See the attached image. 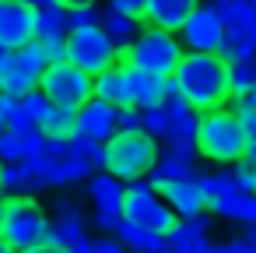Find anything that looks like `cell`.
Masks as SVG:
<instances>
[{
  "label": "cell",
  "instance_id": "45",
  "mask_svg": "<svg viewBox=\"0 0 256 253\" xmlns=\"http://www.w3.org/2000/svg\"><path fill=\"white\" fill-rule=\"evenodd\" d=\"M67 8H84V4H98V0H64Z\"/></svg>",
  "mask_w": 256,
  "mask_h": 253
},
{
  "label": "cell",
  "instance_id": "5",
  "mask_svg": "<svg viewBox=\"0 0 256 253\" xmlns=\"http://www.w3.org/2000/svg\"><path fill=\"white\" fill-rule=\"evenodd\" d=\"M46 232H50L46 207L32 193H11L8 197L4 228H0V235L8 239V246L11 249H42L46 246Z\"/></svg>",
  "mask_w": 256,
  "mask_h": 253
},
{
  "label": "cell",
  "instance_id": "25",
  "mask_svg": "<svg viewBox=\"0 0 256 253\" xmlns=\"http://www.w3.org/2000/svg\"><path fill=\"white\" fill-rule=\"evenodd\" d=\"M42 130H46V137H74L78 134V109H67V106L53 102L50 116L42 120Z\"/></svg>",
  "mask_w": 256,
  "mask_h": 253
},
{
  "label": "cell",
  "instance_id": "19",
  "mask_svg": "<svg viewBox=\"0 0 256 253\" xmlns=\"http://www.w3.org/2000/svg\"><path fill=\"white\" fill-rule=\"evenodd\" d=\"M120 239H123V246H130V249H144V253H162V249H168V235H162V232H151V228H140V225H134L130 218H120L116 221V228H112Z\"/></svg>",
  "mask_w": 256,
  "mask_h": 253
},
{
  "label": "cell",
  "instance_id": "10",
  "mask_svg": "<svg viewBox=\"0 0 256 253\" xmlns=\"http://www.w3.org/2000/svg\"><path fill=\"white\" fill-rule=\"evenodd\" d=\"M148 71L134 67V64H112L102 74H95V95L116 102V106H144L148 95Z\"/></svg>",
  "mask_w": 256,
  "mask_h": 253
},
{
  "label": "cell",
  "instance_id": "21",
  "mask_svg": "<svg viewBox=\"0 0 256 253\" xmlns=\"http://www.w3.org/2000/svg\"><path fill=\"white\" fill-rule=\"evenodd\" d=\"M0 190L4 193H36L39 190L28 158L25 162H0Z\"/></svg>",
  "mask_w": 256,
  "mask_h": 253
},
{
  "label": "cell",
  "instance_id": "7",
  "mask_svg": "<svg viewBox=\"0 0 256 253\" xmlns=\"http://www.w3.org/2000/svg\"><path fill=\"white\" fill-rule=\"evenodd\" d=\"M46 67H50V60H46L42 39H32L22 50H8L4 60H0V92H11L18 99L36 92L42 74H46Z\"/></svg>",
  "mask_w": 256,
  "mask_h": 253
},
{
  "label": "cell",
  "instance_id": "41",
  "mask_svg": "<svg viewBox=\"0 0 256 253\" xmlns=\"http://www.w3.org/2000/svg\"><path fill=\"white\" fill-rule=\"evenodd\" d=\"M36 8H46V11H67L64 0H36Z\"/></svg>",
  "mask_w": 256,
  "mask_h": 253
},
{
  "label": "cell",
  "instance_id": "44",
  "mask_svg": "<svg viewBox=\"0 0 256 253\" xmlns=\"http://www.w3.org/2000/svg\"><path fill=\"white\" fill-rule=\"evenodd\" d=\"M4 214H8V197H4V190H0V228H4Z\"/></svg>",
  "mask_w": 256,
  "mask_h": 253
},
{
  "label": "cell",
  "instance_id": "9",
  "mask_svg": "<svg viewBox=\"0 0 256 253\" xmlns=\"http://www.w3.org/2000/svg\"><path fill=\"white\" fill-rule=\"evenodd\" d=\"M67 60L78 64L88 74H102L106 67L120 64V46L112 43V36L98 25V29H81L67 36Z\"/></svg>",
  "mask_w": 256,
  "mask_h": 253
},
{
  "label": "cell",
  "instance_id": "24",
  "mask_svg": "<svg viewBox=\"0 0 256 253\" xmlns=\"http://www.w3.org/2000/svg\"><path fill=\"white\" fill-rule=\"evenodd\" d=\"M228 78H232V99H246V92L256 85V57L246 60H228Z\"/></svg>",
  "mask_w": 256,
  "mask_h": 253
},
{
  "label": "cell",
  "instance_id": "43",
  "mask_svg": "<svg viewBox=\"0 0 256 253\" xmlns=\"http://www.w3.org/2000/svg\"><path fill=\"white\" fill-rule=\"evenodd\" d=\"M246 239H249V242H252V249H256V221H249V225H246Z\"/></svg>",
  "mask_w": 256,
  "mask_h": 253
},
{
  "label": "cell",
  "instance_id": "32",
  "mask_svg": "<svg viewBox=\"0 0 256 253\" xmlns=\"http://www.w3.org/2000/svg\"><path fill=\"white\" fill-rule=\"evenodd\" d=\"M232 176H235L238 190H249V193H256V162H249V158H238V162H232Z\"/></svg>",
  "mask_w": 256,
  "mask_h": 253
},
{
  "label": "cell",
  "instance_id": "22",
  "mask_svg": "<svg viewBox=\"0 0 256 253\" xmlns=\"http://www.w3.org/2000/svg\"><path fill=\"white\" fill-rule=\"evenodd\" d=\"M67 36H70L67 11H46V8H39V15H36V39H46V43H67Z\"/></svg>",
  "mask_w": 256,
  "mask_h": 253
},
{
  "label": "cell",
  "instance_id": "11",
  "mask_svg": "<svg viewBox=\"0 0 256 253\" xmlns=\"http://www.w3.org/2000/svg\"><path fill=\"white\" fill-rule=\"evenodd\" d=\"M179 39L190 53H221L224 46V18L218 11V4L200 0L193 8V15L186 18V25L179 29Z\"/></svg>",
  "mask_w": 256,
  "mask_h": 253
},
{
  "label": "cell",
  "instance_id": "18",
  "mask_svg": "<svg viewBox=\"0 0 256 253\" xmlns=\"http://www.w3.org/2000/svg\"><path fill=\"white\" fill-rule=\"evenodd\" d=\"M214 214H221V218H228V221H235V225H249V221H256V193H249V190H235V193H228V197H221V200H210L207 204Z\"/></svg>",
  "mask_w": 256,
  "mask_h": 253
},
{
  "label": "cell",
  "instance_id": "17",
  "mask_svg": "<svg viewBox=\"0 0 256 253\" xmlns=\"http://www.w3.org/2000/svg\"><path fill=\"white\" fill-rule=\"evenodd\" d=\"M196 0H148V25H162V29H172L179 32L186 25V18L193 15Z\"/></svg>",
  "mask_w": 256,
  "mask_h": 253
},
{
  "label": "cell",
  "instance_id": "3",
  "mask_svg": "<svg viewBox=\"0 0 256 253\" xmlns=\"http://www.w3.org/2000/svg\"><path fill=\"white\" fill-rule=\"evenodd\" d=\"M182 53H186V46H182L179 32L162 29V25H148L130 43V50L120 53V60H126V64H134V67H140L148 74H162L165 78V74H176Z\"/></svg>",
  "mask_w": 256,
  "mask_h": 253
},
{
  "label": "cell",
  "instance_id": "39",
  "mask_svg": "<svg viewBox=\"0 0 256 253\" xmlns=\"http://www.w3.org/2000/svg\"><path fill=\"white\" fill-rule=\"evenodd\" d=\"M42 46H46V60H50V64L67 60V43H46V39H42Z\"/></svg>",
  "mask_w": 256,
  "mask_h": 253
},
{
  "label": "cell",
  "instance_id": "29",
  "mask_svg": "<svg viewBox=\"0 0 256 253\" xmlns=\"http://www.w3.org/2000/svg\"><path fill=\"white\" fill-rule=\"evenodd\" d=\"M102 15H106V8H98V4L67 8V22H70V32H81V29H98V25H102Z\"/></svg>",
  "mask_w": 256,
  "mask_h": 253
},
{
  "label": "cell",
  "instance_id": "26",
  "mask_svg": "<svg viewBox=\"0 0 256 253\" xmlns=\"http://www.w3.org/2000/svg\"><path fill=\"white\" fill-rule=\"evenodd\" d=\"M200 186H204V193H207V204H210V200H221V197H228V193L238 190L232 169H224V172H204Z\"/></svg>",
  "mask_w": 256,
  "mask_h": 253
},
{
  "label": "cell",
  "instance_id": "33",
  "mask_svg": "<svg viewBox=\"0 0 256 253\" xmlns=\"http://www.w3.org/2000/svg\"><path fill=\"white\" fill-rule=\"evenodd\" d=\"M235 113H238V120H242V134H246V141H249V144H256V102L238 99Z\"/></svg>",
  "mask_w": 256,
  "mask_h": 253
},
{
  "label": "cell",
  "instance_id": "2",
  "mask_svg": "<svg viewBox=\"0 0 256 253\" xmlns=\"http://www.w3.org/2000/svg\"><path fill=\"white\" fill-rule=\"evenodd\" d=\"M196 148L200 158L214 162V165H232L238 158H246V134H242V120L235 109H207L200 113V130H196Z\"/></svg>",
  "mask_w": 256,
  "mask_h": 253
},
{
  "label": "cell",
  "instance_id": "48",
  "mask_svg": "<svg viewBox=\"0 0 256 253\" xmlns=\"http://www.w3.org/2000/svg\"><path fill=\"white\" fill-rule=\"evenodd\" d=\"M8 249H11V246H8V239H4V235H0V253H8Z\"/></svg>",
  "mask_w": 256,
  "mask_h": 253
},
{
  "label": "cell",
  "instance_id": "35",
  "mask_svg": "<svg viewBox=\"0 0 256 253\" xmlns=\"http://www.w3.org/2000/svg\"><path fill=\"white\" fill-rule=\"evenodd\" d=\"M140 120H144L140 106H120V116H116L120 130H144V127H140Z\"/></svg>",
  "mask_w": 256,
  "mask_h": 253
},
{
  "label": "cell",
  "instance_id": "14",
  "mask_svg": "<svg viewBox=\"0 0 256 253\" xmlns=\"http://www.w3.org/2000/svg\"><path fill=\"white\" fill-rule=\"evenodd\" d=\"M200 179H204V172L200 169H190L186 176H176V179L162 183V193H165V200L172 204V211L179 218H190V214L207 211V193H204Z\"/></svg>",
  "mask_w": 256,
  "mask_h": 253
},
{
  "label": "cell",
  "instance_id": "23",
  "mask_svg": "<svg viewBox=\"0 0 256 253\" xmlns=\"http://www.w3.org/2000/svg\"><path fill=\"white\" fill-rule=\"evenodd\" d=\"M88 186V200L92 204H102V200H116V197H123V179L120 176H112L109 169H102V172H92V179L84 183Z\"/></svg>",
  "mask_w": 256,
  "mask_h": 253
},
{
  "label": "cell",
  "instance_id": "34",
  "mask_svg": "<svg viewBox=\"0 0 256 253\" xmlns=\"http://www.w3.org/2000/svg\"><path fill=\"white\" fill-rule=\"evenodd\" d=\"M165 109H168V116H172V120H182V116H190V113H200V109H193V102H190L179 88L165 99Z\"/></svg>",
  "mask_w": 256,
  "mask_h": 253
},
{
  "label": "cell",
  "instance_id": "47",
  "mask_svg": "<svg viewBox=\"0 0 256 253\" xmlns=\"http://www.w3.org/2000/svg\"><path fill=\"white\" fill-rule=\"evenodd\" d=\"M246 158H249V162H256V144H249V148H246Z\"/></svg>",
  "mask_w": 256,
  "mask_h": 253
},
{
  "label": "cell",
  "instance_id": "42",
  "mask_svg": "<svg viewBox=\"0 0 256 253\" xmlns=\"http://www.w3.org/2000/svg\"><path fill=\"white\" fill-rule=\"evenodd\" d=\"M74 253H95V239H92V235H84V239L74 246Z\"/></svg>",
  "mask_w": 256,
  "mask_h": 253
},
{
  "label": "cell",
  "instance_id": "38",
  "mask_svg": "<svg viewBox=\"0 0 256 253\" xmlns=\"http://www.w3.org/2000/svg\"><path fill=\"white\" fill-rule=\"evenodd\" d=\"M218 249H221V253H249V249H252V242H249V239H246V232H242V235H235V239L221 242Z\"/></svg>",
  "mask_w": 256,
  "mask_h": 253
},
{
  "label": "cell",
  "instance_id": "40",
  "mask_svg": "<svg viewBox=\"0 0 256 253\" xmlns=\"http://www.w3.org/2000/svg\"><path fill=\"white\" fill-rule=\"evenodd\" d=\"M53 211H56V214H64V211H78V200H70V197H53Z\"/></svg>",
  "mask_w": 256,
  "mask_h": 253
},
{
  "label": "cell",
  "instance_id": "20",
  "mask_svg": "<svg viewBox=\"0 0 256 253\" xmlns=\"http://www.w3.org/2000/svg\"><path fill=\"white\" fill-rule=\"evenodd\" d=\"M102 29L112 36V43H116V46H120V53H123V50H130V43L140 36V18H130V15H123V11H116V8H109V4H106Z\"/></svg>",
  "mask_w": 256,
  "mask_h": 253
},
{
  "label": "cell",
  "instance_id": "50",
  "mask_svg": "<svg viewBox=\"0 0 256 253\" xmlns=\"http://www.w3.org/2000/svg\"><path fill=\"white\" fill-rule=\"evenodd\" d=\"M196 4H200V0H196Z\"/></svg>",
  "mask_w": 256,
  "mask_h": 253
},
{
  "label": "cell",
  "instance_id": "12",
  "mask_svg": "<svg viewBox=\"0 0 256 253\" xmlns=\"http://www.w3.org/2000/svg\"><path fill=\"white\" fill-rule=\"evenodd\" d=\"M36 0H0V46L22 50L36 39Z\"/></svg>",
  "mask_w": 256,
  "mask_h": 253
},
{
  "label": "cell",
  "instance_id": "37",
  "mask_svg": "<svg viewBox=\"0 0 256 253\" xmlns=\"http://www.w3.org/2000/svg\"><path fill=\"white\" fill-rule=\"evenodd\" d=\"M8 127H11V130H32L36 123H32V116L25 113V106L18 102V109H11V113H8Z\"/></svg>",
  "mask_w": 256,
  "mask_h": 253
},
{
  "label": "cell",
  "instance_id": "6",
  "mask_svg": "<svg viewBox=\"0 0 256 253\" xmlns=\"http://www.w3.org/2000/svg\"><path fill=\"white\" fill-rule=\"evenodd\" d=\"M123 218H130L140 228L162 232V235H168L179 225V214L172 211L165 193L148 183V176H137V179L126 183V190H123Z\"/></svg>",
  "mask_w": 256,
  "mask_h": 253
},
{
  "label": "cell",
  "instance_id": "36",
  "mask_svg": "<svg viewBox=\"0 0 256 253\" xmlns=\"http://www.w3.org/2000/svg\"><path fill=\"white\" fill-rule=\"evenodd\" d=\"M109 8H116V11H123V15H130V18H148V0H106Z\"/></svg>",
  "mask_w": 256,
  "mask_h": 253
},
{
  "label": "cell",
  "instance_id": "31",
  "mask_svg": "<svg viewBox=\"0 0 256 253\" xmlns=\"http://www.w3.org/2000/svg\"><path fill=\"white\" fill-rule=\"evenodd\" d=\"M22 106H25V113L32 116V123H36V127H42V120H46V116H50V109H53V99H50L42 88H36V92L22 95Z\"/></svg>",
  "mask_w": 256,
  "mask_h": 253
},
{
  "label": "cell",
  "instance_id": "49",
  "mask_svg": "<svg viewBox=\"0 0 256 253\" xmlns=\"http://www.w3.org/2000/svg\"><path fill=\"white\" fill-rule=\"evenodd\" d=\"M4 53H8V50H4V46H0V60H4Z\"/></svg>",
  "mask_w": 256,
  "mask_h": 253
},
{
  "label": "cell",
  "instance_id": "27",
  "mask_svg": "<svg viewBox=\"0 0 256 253\" xmlns=\"http://www.w3.org/2000/svg\"><path fill=\"white\" fill-rule=\"evenodd\" d=\"M28 148H25V130H4L0 134V162H25Z\"/></svg>",
  "mask_w": 256,
  "mask_h": 253
},
{
  "label": "cell",
  "instance_id": "13",
  "mask_svg": "<svg viewBox=\"0 0 256 253\" xmlns=\"http://www.w3.org/2000/svg\"><path fill=\"white\" fill-rule=\"evenodd\" d=\"M116 116H120V106H116V102H109V99H102V95H92V99L78 109V134L106 144V141L120 130Z\"/></svg>",
  "mask_w": 256,
  "mask_h": 253
},
{
  "label": "cell",
  "instance_id": "46",
  "mask_svg": "<svg viewBox=\"0 0 256 253\" xmlns=\"http://www.w3.org/2000/svg\"><path fill=\"white\" fill-rule=\"evenodd\" d=\"M4 130H8V109L0 106V134H4Z\"/></svg>",
  "mask_w": 256,
  "mask_h": 253
},
{
  "label": "cell",
  "instance_id": "28",
  "mask_svg": "<svg viewBox=\"0 0 256 253\" xmlns=\"http://www.w3.org/2000/svg\"><path fill=\"white\" fill-rule=\"evenodd\" d=\"M140 113H144V120H140V127L151 134V137H165L168 134V127H172V116H168V109H165V102L162 106H140Z\"/></svg>",
  "mask_w": 256,
  "mask_h": 253
},
{
  "label": "cell",
  "instance_id": "15",
  "mask_svg": "<svg viewBox=\"0 0 256 253\" xmlns=\"http://www.w3.org/2000/svg\"><path fill=\"white\" fill-rule=\"evenodd\" d=\"M210 218L200 211V214H190V218H179V225L168 232V249L176 253H207V249H218L210 242Z\"/></svg>",
  "mask_w": 256,
  "mask_h": 253
},
{
  "label": "cell",
  "instance_id": "4",
  "mask_svg": "<svg viewBox=\"0 0 256 253\" xmlns=\"http://www.w3.org/2000/svg\"><path fill=\"white\" fill-rule=\"evenodd\" d=\"M158 155H162L158 137H151L148 130H116L106 141V169L126 183L137 176H148Z\"/></svg>",
  "mask_w": 256,
  "mask_h": 253
},
{
  "label": "cell",
  "instance_id": "16",
  "mask_svg": "<svg viewBox=\"0 0 256 253\" xmlns=\"http://www.w3.org/2000/svg\"><path fill=\"white\" fill-rule=\"evenodd\" d=\"M88 235L81 207L78 211H64L56 218H50V232H46V246L42 249H74L81 239Z\"/></svg>",
  "mask_w": 256,
  "mask_h": 253
},
{
  "label": "cell",
  "instance_id": "30",
  "mask_svg": "<svg viewBox=\"0 0 256 253\" xmlns=\"http://www.w3.org/2000/svg\"><path fill=\"white\" fill-rule=\"evenodd\" d=\"M221 57H224V60H246V57H256V46H252L242 32L224 29V46H221Z\"/></svg>",
  "mask_w": 256,
  "mask_h": 253
},
{
  "label": "cell",
  "instance_id": "1",
  "mask_svg": "<svg viewBox=\"0 0 256 253\" xmlns=\"http://www.w3.org/2000/svg\"><path fill=\"white\" fill-rule=\"evenodd\" d=\"M179 92L193 102V109H221L232 99V78H228V60L221 53H182L176 74Z\"/></svg>",
  "mask_w": 256,
  "mask_h": 253
},
{
  "label": "cell",
  "instance_id": "8",
  "mask_svg": "<svg viewBox=\"0 0 256 253\" xmlns=\"http://www.w3.org/2000/svg\"><path fill=\"white\" fill-rule=\"evenodd\" d=\"M39 88L56 102V106H67V109H81L92 95H95V74L81 71L78 64L70 60H60V64H50Z\"/></svg>",
  "mask_w": 256,
  "mask_h": 253
}]
</instances>
